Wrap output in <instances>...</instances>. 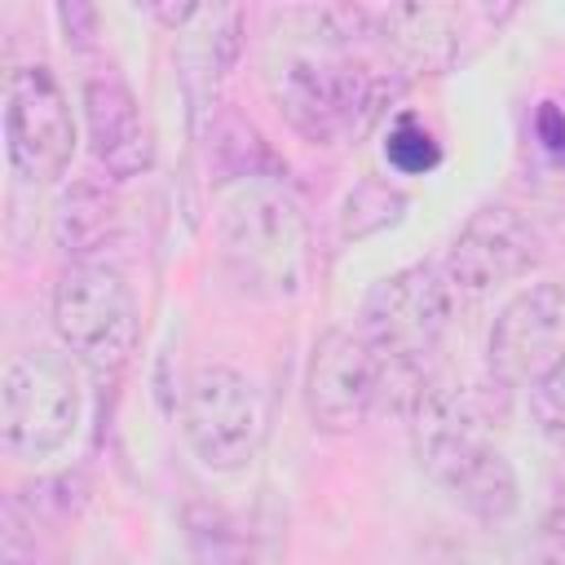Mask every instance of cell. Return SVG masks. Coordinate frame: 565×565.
I'll list each match as a JSON object with an SVG mask.
<instances>
[{"instance_id": "obj_1", "label": "cell", "mask_w": 565, "mask_h": 565, "mask_svg": "<svg viewBox=\"0 0 565 565\" xmlns=\"http://www.w3.org/2000/svg\"><path fill=\"white\" fill-rule=\"evenodd\" d=\"M274 31L287 35V44L269 53L265 84L291 132L309 146H349L366 137L406 88L402 71L358 57V49L371 44L362 4L282 9L274 13Z\"/></svg>"}, {"instance_id": "obj_2", "label": "cell", "mask_w": 565, "mask_h": 565, "mask_svg": "<svg viewBox=\"0 0 565 565\" xmlns=\"http://www.w3.org/2000/svg\"><path fill=\"white\" fill-rule=\"evenodd\" d=\"M216 260L234 291L282 305L309 287L313 238L300 203L278 181H238L216 212Z\"/></svg>"}, {"instance_id": "obj_3", "label": "cell", "mask_w": 565, "mask_h": 565, "mask_svg": "<svg viewBox=\"0 0 565 565\" xmlns=\"http://www.w3.org/2000/svg\"><path fill=\"white\" fill-rule=\"evenodd\" d=\"M53 331L75 362L97 375H119L141 335L128 278L110 260H71L53 287Z\"/></svg>"}, {"instance_id": "obj_4", "label": "cell", "mask_w": 565, "mask_h": 565, "mask_svg": "<svg viewBox=\"0 0 565 565\" xmlns=\"http://www.w3.org/2000/svg\"><path fill=\"white\" fill-rule=\"evenodd\" d=\"M455 322V291L437 265H402L371 287L362 300L358 335L380 358L384 375H415L433 358Z\"/></svg>"}, {"instance_id": "obj_5", "label": "cell", "mask_w": 565, "mask_h": 565, "mask_svg": "<svg viewBox=\"0 0 565 565\" xmlns=\"http://www.w3.org/2000/svg\"><path fill=\"white\" fill-rule=\"evenodd\" d=\"M84 393L66 353L22 349L0 375V446L13 459H49L79 428Z\"/></svg>"}, {"instance_id": "obj_6", "label": "cell", "mask_w": 565, "mask_h": 565, "mask_svg": "<svg viewBox=\"0 0 565 565\" xmlns=\"http://www.w3.org/2000/svg\"><path fill=\"white\" fill-rule=\"evenodd\" d=\"M269 406L260 388L221 362H203L181 393V437L212 472H243L265 441Z\"/></svg>"}, {"instance_id": "obj_7", "label": "cell", "mask_w": 565, "mask_h": 565, "mask_svg": "<svg viewBox=\"0 0 565 565\" xmlns=\"http://www.w3.org/2000/svg\"><path fill=\"white\" fill-rule=\"evenodd\" d=\"M411 446L419 468L446 494L499 450L486 402L459 380H419L411 393Z\"/></svg>"}, {"instance_id": "obj_8", "label": "cell", "mask_w": 565, "mask_h": 565, "mask_svg": "<svg viewBox=\"0 0 565 565\" xmlns=\"http://www.w3.org/2000/svg\"><path fill=\"white\" fill-rule=\"evenodd\" d=\"M4 150L26 185H49L71 168L75 115L57 75L40 62L18 66L4 93Z\"/></svg>"}, {"instance_id": "obj_9", "label": "cell", "mask_w": 565, "mask_h": 565, "mask_svg": "<svg viewBox=\"0 0 565 565\" xmlns=\"http://www.w3.org/2000/svg\"><path fill=\"white\" fill-rule=\"evenodd\" d=\"M490 375L503 388H534L565 366V282H530L490 322Z\"/></svg>"}, {"instance_id": "obj_10", "label": "cell", "mask_w": 565, "mask_h": 565, "mask_svg": "<svg viewBox=\"0 0 565 565\" xmlns=\"http://www.w3.org/2000/svg\"><path fill=\"white\" fill-rule=\"evenodd\" d=\"M539 256H543L539 230L516 207L486 203L455 234V243L441 260V274L455 296L481 300V296H494L508 282L525 278L539 265Z\"/></svg>"}, {"instance_id": "obj_11", "label": "cell", "mask_w": 565, "mask_h": 565, "mask_svg": "<svg viewBox=\"0 0 565 565\" xmlns=\"http://www.w3.org/2000/svg\"><path fill=\"white\" fill-rule=\"evenodd\" d=\"M380 388H384V366L358 331L331 327L313 340L305 366V411L313 428L353 433L371 415Z\"/></svg>"}, {"instance_id": "obj_12", "label": "cell", "mask_w": 565, "mask_h": 565, "mask_svg": "<svg viewBox=\"0 0 565 565\" xmlns=\"http://www.w3.org/2000/svg\"><path fill=\"white\" fill-rule=\"evenodd\" d=\"M366 35L402 75H441L463 49V9L455 4H366Z\"/></svg>"}, {"instance_id": "obj_13", "label": "cell", "mask_w": 565, "mask_h": 565, "mask_svg": "<svg viewBox=\"0 0 565 565\" xmlns=\"http://www.w3.org/2000/svg\"><path fill=\"white\" fill-rule=\"evenodd\" d=\"M84 128L88 150L110 181L141 177L154 163V132L141 115V102L115 71L84 79Z\"/></svg>"}, {"instance_id": "obj_14", "label": "cell", "mask_w": 565, "mask_h": 565, "mask_svg": "<svg viewBox=\"0 0 565 565\" xmlns=\"http://www.w3.org/2000/svg\"><path fill=\"white\" fill-rule=\"evenodd\" d=\"M57 243L66 256L75 260H97V252L106 243H115L119 234V203L106 185L97 181H75L62 199H57V216H53Z\"/></svg>"}, {"instance_id": "obj_15", "label": "cell", "mask_w": 565, "mask_h": 565, "mask_svg": "<svg viewBox=\"0 0 565 565\" xmlns=\"http://www.w3.org/2000/svg\"><path fill=\"white\" fill-rule=\"evenodd\" d=\"M406 216V194L384 177H358L340 203V238L362 243Z\"/></svg>"}, {"instance_id": "obj_16", "label": "cell", "mask_w": 565, "mask_h": 565, "mask_svg": "<svg viewBox=\"0 0 565 565\" xmlns=\"http://www.w3.org/2000/svg\"><path fill=\"white\" fill-rule=\"evenodd\" d=\"M212 159L225 177L238 181H274L278 177V159L274 150L260 141V132L243 119H221L212 124Z\"/></svg>"}, {"instance_id": "obj_17", "label": "cell", "mask_w": 565, "mask_h": 565, "mask_svg": "<svg viewBox=\"0 0 565 565\" xmlns=\"http://www.w3.org/2000/svg\"><path fill=\"white\" fill-rule=\"evenodd\" d=\"M384 159L402 177H424L441 163V146L415 115H397L388 124V137H384Z\"/></svg>"}, {"instance_id": "obj_18", "label": "cell", "mask_w": 565, "mask_h": 565, "mask_svg": "<svg viewBox=\"0 0 565 565\" xmlns=\"http://www.w3.org/2000/svg\"><path fill=\"white\" fill-rule=\"evenodd\" d=\"M530 415H534L539 433H543L556 450H565V366L552 371L543 384L530 388Z\"/></svg>"}, {"instance_id": "obj_19", "label": "cell", "mask_w": 565, "mask_h": 565, "mask_svg": "<svg viewBox=\"0 0 565 565\" xmlns=\"http://www.w3.org/2000/svg\"><path fill=\"white\" fill-rule=\"evenodd\" d=\"M190 552H194V565H252L243 543L225 525H216V521L190 525Z\"/></svg>"}, {"instance_id": "obj_20", "label": "cell", "mask_w": 565, "mask_h": 565, "mask_svg": "<svg viewBox=\"0 0 565 565\" xmlns=\"http://www.w3.org/2000/svg\"><path fill=\"white\" fill-rule=\"evenodd\" d=\"M53 18H57V26H62V35H66V44H71V49H88V44L97 40V31H102L97 9H93V4H79V0L57 4V9H53Z\"/></svg>"}, {"instance_id": "obj_21", "label": "cell", "mask_w": 565, "mask_h": 565, "mask_svg": "<svg viewBox=\"0 0 565 565\" xmlns=\"http://www.w3.org/2000/svg\"><path fill=\"white\" fill-rule=\"evenodd\" d=\"M534 137H539V146H543L556 163H565V110H561L556 102H543V106H539V115H534Z\"/></svg>"}, {"instance_id": "obj_22", "label": "cell", "mask_w": 565, "mask_h": 565, "mask_svg": "<svg viewBox=\"0 0 565 565\" xmlns=\"http://www.w3.org/2000/svg\"><path fill=\"white\" fill-rule=\"evenodd\" d=\"M547 539H552V543L565 552V499H561V503H556V512L547 516Z\"/></svg>"}]
</instances>
